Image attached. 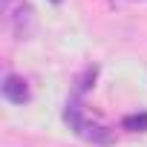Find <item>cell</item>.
<instances>
[{
    "mask_svg": "<svg viewBox=\"0 0 147 147\" xmlns=\"http://www.w3.org/2000/svg\"><path fill=\"white\" fill-rule=\"evenodd\" d=\"M52 3H61V0H52Z\"/></svg>",
    "mask_w": 147,
    "mask_h": 147,
    "instance_id": "obj_7",
    "label": "cell"
},
{
    "mask_svg": "<svg viewBox=\"0 0 147 147\" xmlns=\"http://www.w3.org/2000/svg\"><path fill=\"white\" fill-rule=\"evenodd\" d=\"M95 78H98V66H87L81 75L75 78V90H72V95H81V98H84V92L95 84Z\"/></svg>",
    "mask_w": 147,
    "mask_h": 147,
    "instance_id": "obj_4",
    "label": "cell"
},
{
    "mask_svg": "<svg viewBox=\"0 0 147 147\" xmlns=\"http://www.w3.org/2000/svg\"><path fill=\"white\" fill-rule=\"evenodd\" d=\"M110 3H121V0H110Z\"/></svg>",
    "mask_w": 147,
    "mask_h": 147,
    "instance_id": "obj_6",
    "label": "cell"
},
{
    "mask_svg": "<svg viewBox=\"0 0 147 147\" xmlns=\"http://www.w3.org/2000/svg\"><path fill=\"white\" fill-rule=\"evenodd\" d=\"M3 20H6V26L12 29V35L18 40H29L38 29L35 9L26 0H3Z\"/></svg>",
    "mask_w": 147,
    "mask_h": 147,
    "instance_id": "obj_2",
    "label": "cell"
},
{
    "mask_svg": "<svg viewBox=\"0 0 147 147\" xmlns=\"http://www.w3.org/2000/svg\"><path fill=\"white\" fill-rule=\"evenodd\" d=\"M0 90H3V98L12 101V104H26V101L32 98V90H29V84H26L20 75H6Z\"/></svg>",
    "mask_w": 147,
    "mask_h": 147,
    "instance_id": "obj_3",
    "label": "cell"
},
{
    "mask_svg": "<svg viewBox=\"0 0 147 147\" xmlns=\"http://www.w3.org/2000/svg\"><path fill=\"white\" fill-rule=\"evenodd\" d=\"M63 118H66V124L75 130L81 138H87V141H92V144H113V138H115L110 127H104V124H98V121H90V118H87L81 95H69L66 110H63Z\"/></svg>",
    "mask_w": 147,
    "mask_h": 147,
    "instance_id": "obj_1",
    "label": "cell"
},
{
    "mask_svg": "<svg viewBox=\"0 0 147 147\" xmlns=\"http://www.w3.org/2000/svg\"><path fill=\"white\" fill-rule=\"evenodd\" d=\"M121 127H124V130H130V133H144V130H147V113H133V115H124Z\"/></svg>",
    "mask_w": 147,
    "mask_h": 147,
    "instance_id": "obj_5",
    "label": "cell"
}]
</instances>
